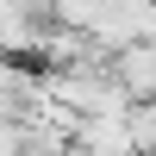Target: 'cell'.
Segmentation results:
<instances>
[{"label":"cell","instance_id":"2","mask_svg":"<svg viewBox=\"0 0 156 156\" xmlns=\"http://www.w3.org/2000/svg\"><path fill=\"white\" fill-rule=\"evenodd\" d=\"M0 12H25L37 25H56V0H0Z\"/></svg>","mask_w":156,"mask_h":156},{"label":"cell","instance_id":"1","mask_svg":"<svg viewBox=\"0 0 156 156\" xmlns=\"http://www.w3.org/2000/svg\"><path fill=\"white\" fill-rule=\"evenodd\" d=\"M112 75L131 100H156V44H131L112 56Z\"/></svg>","mask_w":156,"mask_h":156}]
</instances>
